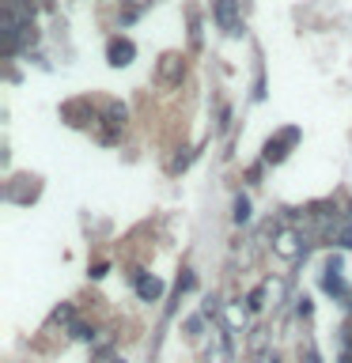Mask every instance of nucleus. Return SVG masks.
Segmentation results:
<instances>
[{
	"instance_id": "7ed1b4c3",
	"label": "nucleus",
	"mask_w": 352,
	"mask_h": 363,
	"mask_svg": "<svg viewBox=\"0 0 352 363\" xmlns=\"http://www.w3.org/2000/svg\"><path fill=\"white\" fill-rule=\"evenodd\" d=\"M216 23L227 30V34H243V19H238V4L235 0H216Z\"/></svg>"
},
{
	"instance_id": "39448f33",
	"label": "nucleus",
	"mask_w": 352,
	"mask_h": 363,
	"mask_svg": "<svg viewBox=\"0 0 352 363\" xmlns=\"http://www.w3.org/2000/svg\"><path fill=\"white\" fill-rule=\"evenodd\" d=\"M295 140H299V129H284L277 140H269V144H265V159H269V163H280V159L288 155V147H292Z\"/></svg>"
},
{
	"instance_id": "1a4fd4ad",
	"label": "nucleus",
	"mask_w": 352,
	"mask_h": 363,
	"mask_svg": "<svg viewBox=\"0 0 352 363\" xmlns=\"http://www.w3.org/2000/svg\"><path fill=\"white\" fill-rule=\"evenodd\" d=\"M159 76H163L167 84H175V79L182 76V61H178V57H163V65H159Z\"/></svg>"
},
{
	"instance_id": "f8f14e48",
	"label": "nucleus",
	"mask_w": 352,
	"mask_h": 363,
	"mask_svg": "<svg viewBox=\"0 0 352 363\" xmlns=\"http://www.w3.org/2000/svg\"><path fill=\"white\" fill-rule=\"evenodd\" d=\"M99 363H121V359H118V356H102Z\"/></svg>"
},
{
	"instance_id": "ddd939ff",
	"label": "nucleus",
	"mask_w": 352,
	"mask_h": 363,
	"mask_svg": "<svg viewBox=\"0 0 352 363\" xmlns=\"http://www.w3.org/2000/svg\"><path fill=\"white\" fill-rule=\"evenodd\" d=\"M337 363H352V356H341V359H337Z\"/></svg>"
},
{
	"instance_id": "0eeeda50",
	"label": "nucleus",
	"mask_w": 352,
	"mask_h": 363,
	"mask_svg": "<svg viewBox=\"0 0 352 363\" xmlns=\"http://www.w3.org/2000/svg\"><path fill=\"white\" fill-rule=\"evenodd\" d=\"M136 291H141V299L155 303L159 295H163V280H155V277H136Z\"/></svg>"
},
{
	"instance_id": "9d476101",
	"label": "nucleus",
	"mask_w": 352,
	"mask_h": 363,
	"mask_svg": "<svg viewBox=\"0 0 352 363\" xmlns=\"http://www.w3.org/2000/svg\"><path fill=\"white\" fill-rule=\"evenodd\" d=\"M235 220H238V223H246V220H250V201H246V197H238V201H235Z\"/></svg>"
},
{
	"instance_id": "423d86ee",
	"label": "nucleus",
	"mask_w": 352,
	"mask_h": 363,
	"mask_svg": "<svg viewBox=\"0 0 352 363\" xmlns=\"http://www.w3.org/2000/svg\"><path fill=\"white\" fill-rule=\"evenodd\" d=\"M133 53H136V45H133L129 38H114V42L106 45V57H110V65H114V68L129 65V61H133Z\"/></svg>"
},
{
	"instance_id": "f03ea898",
	"label": "nucleus",
	"mask_w": 352,
	"mask_h": 363,
	"mask_svg": "<svg viewBox=\"0 0 352 363\" xmlns=\"http://www.w3.org/2000/svg\"><path fill=\"white\" fill-rule=\"evenodd\" d=\"M273 254H277V257H288V261L303 257V254H307L303 235H299V231H292V227H284V231H277V238H273Z\"/></svg>"
},
{
	"instance_id": "6e6552de",
	"label": "nucleus",
	"mask_w": 352,
	"mask_h": 363,
	"mask_svg": "<svg viewBox=\"0 0 352 363\" xmlns=\"http://www.w3.org/2000/svg\"><path fill=\"white\" fill-rule=\"evenodd\" d=\"M322 288L329 295H345V280H341V272H337V261H329V269H326V277H322Z\"/></svg>"
},
{
	"instance_id": "9b49d317",
	"label": "nucleus",
	"mask_w": 352,
	"mask_h": 363,
	"mask_svg": "<svg viewBox=\"0 0 352 363\" xmlns=\"http://www.w3.org/2000/svg\"><path fill=\"white\" fill-rule=\"evenodd\" d=\"M254 363H280V359H277V352H258Z\"/></svg>"
},
{
	"instance_id": "f257e3e1",
	"label": "nucleus",
	"mask_w": 352,
	"mask_h": 363,
	"mask_svg": "<svg viewBox=\"0 0 352 363\" xmlns=\"http://www.w3.org/2000/svg\"><path fill=\"white\" fill-rule=\"evenodd\" d=\"M27 42H34V11L27 8V0H8L4 4V50L16 53Z\"/></svg>"
},
{
	"instance_id": "20e7f679",
	"label": "nucleus",
	"mask_w": 352,
	"mask_h": 363,
	"mask_svg": "<svg viewBox=\"0 0 352 363\" xmlns=\"http://www.w3.org/2000/svg\"><path fill=\"white\" fill-rule=\"evenodd\" d=\"M212 345H209V352H204V363H231V348H227V329L224 325H216L212 329Z\"/></svg>"
}]
</instances>
